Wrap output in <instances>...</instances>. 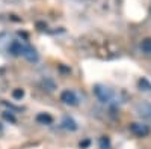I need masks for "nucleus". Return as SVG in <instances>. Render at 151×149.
Segmentation results:
<instances>
[{
    "instance_id": "f257e3e1",
    "label": "nucleus",
    "mask_w": 151,
    "mask_h": 149,
    "mask_svg": "<svg viewBox=\"0 0 151 149\" xmlns=\"http://www.w3.org/2000/svg\"><path fill=\"white\" fill-rule=\"evenodd\" d=\"M94 93L101 103H113V99H115V92L101 84L94 86Z\"/></svg>"
},
{
    "instance_id": "f03ea898",
    "label": "nucleus",
    "mask_w": 151,
    "mask_h": 149,
    "mask_svg": "<svg viewBox=\"0 0 151 149\" xmlns=\"http://www.w3.org/2000/svg\"><path fill=\"white\" fill-rule=\"evenodd\" d=\"M130 131L136 135V137H147V135L151 133L150 127L145 125L142 122H133L130 125Z\"/></svg>"
},
{
    "instance_id": "7ed1b4c3",
    "label": "nucleus",
    "mask_w": 151,
    "mask_h": 149,
    "mask_svg": "<svg viewBox=\"0 0 151 149\" xmlns=\"http://www.w3.org/2000/svg\"><path fill=\"white\" fill-rule=\"evenodd\" d=\"M60 101L64 104H67V106H77L79 104V98L73 91L68 89V91H64L60 93Z\"/></svg>"
},
{
    "instance_id": "20e7f679",
    "label": "nucleus",
    "mask_w": 151,
    "mask_h": 149,
    "mask_svg": "<svg viewBox=\"0 0 151 149\" xmlns=\"http://www.w3.org/2000/svg\"><path fill=\"white\" fill-rule=\"evenodd\" d=\"M136 111L141 118L151 120V103H141L136 106Z\"/></svg>"
},
{
    "instance_id": "39448f33",
    "label": "nucleus",
    "mask_w": 151,
    "mask_h": 149,
    "mask_svg": "<svg viewBox=\"0 0 151 149\" xmlns=\"http://www.w3.org/2000/svg\"><path fill=\"white\" fill-rule=\"evenodd\" d=\"M24 59H27L29 62H38V59H40V56H38L36 50L33 47H30L29 44H26V47H24V51L21 54Z\"/></svg>"
},
{
    "instance_id": "423d86ee",
    "label": "nucleus",
    "mask_w": 151,
    "mask_h": 149,
    "mask_svg": "<svg viewBox=\"0 0 151 149\" xmlns=\"http://www.w3.org/2000/svg\"><path fill=\"white\" fill-rule=\"evenodd\" d=\"M62 125H64V128L71 130V131H76V130H77V123H76L71 118H65L64 120H62Z\"/></svg>"
},
{
    "instance_id": "0eeeda50",
    "label": "nucleus",
    "mask_w": 151,
    "mask_h": 149,
    "mask_svg": "<svg viewBox=\"0 0 151 149\" xmlns=\"http://www.w3.org/2000/svg\"><path fill=\"white\" fill-rule=\"evenodd\" d=\"M141 48L145 54H151V38H145L141 42Z\"/></svg>"
},
{
    "instance_id": "6e6552de",
    "label": "nucleus",
    "mask_w": 151,
    "mask_h": 149,
    "mask_svg": "<svg viewBox=\"0 0 151 149\" xmlns=\"http://www.w3.org/2000/svg\"><path fill=\"white\" fill-rule=\"evenodd\" d=\"M36 120L41 122V123H52L53 122V118L50 116V115H47V113H41V115L36 116Z\"/></svg>"
},
{
    "instance_id": "1a4fd4ad",
    "label": "nucleus",
    "mask_w": 151,
    "mask_h": 149,
    "mask_svg": "<svg viewBox=\"0 0 151 149\" xmlns=\"http://www.w3.org/2000/svg\"><path fill=\"white\" fill-rule=\"evenodd\" d=\"M12 96H14V99H21L24 96V91L23 89H15L14 92H12Z\"/></svg>"
},
{
    "instance_id": "9d476101",
    "label": "nucleus",
    "mask_w": 151,
    "mask_h": 149,
    "mask_svg": "<svg viewBox=\"0 0 151 149\" xmlns=\"http://www.w3.org/2000/svg\"><path fill=\"white\" fill-rule=\"evenodd\" d=\"M109 139H106V137H101L100 139V148L101 149H109Z\"/></svg>"
}]
</instances>
